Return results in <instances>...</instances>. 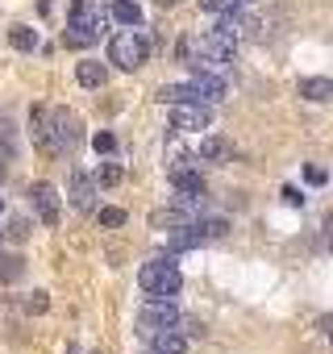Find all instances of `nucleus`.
<instances>
[{"label":"nucleus","instance_id":"obj_1","mask_svg":"<svg viewBox=\"0 0 333 354\" xmlns=\"http://www.w3.org/2000/svg\"><path fill=\"white\" fill-rule=\"evenodd\" d=\"M137 283H142V292H150V296H175V292L184 288V275H180V267H175V263L150 259V263H142Z\"/></svg>","mask_w":333,"mask_h":354},{"label":"nucleus","instance_id":"obj_2","mask_svg":"<svg viewBox=\"0 0 333 354\" xmlns=\"http://www.w3.org/2000/svg\"><path fill=\"white\" fill-rule=\"evenodd\" d=\"M180 325V313H175V304H171V296H154V300H146L142 304V313H137V333L150 342L154 333H162V329H175Z\"/></svg>","mask_w":333,"mask_h":354},{"label":"nucleus","instance_id":"obj_3","mask_svg":"<svg viewBox=\"0 0 333 354\" xmlns=\"http://www.w3.org/2000/svg\"><path fill=\"white\" fill-rule=\"evenodd\" d=\"M150 55V42L137 34V30H125V34H113L108 42V63H117L121 71H137Z\"/></svg>","mask_w":333,"mask_h":354},{"label":"nucleus","instance_id":"obj_4","mask_svg":"<svg viewBox=\"0 0 333 354\" xmlns=\"http://www.w3.org/2000/svg\"><path fill=\"white\" fill-rule=\"evenodd\" d=\"M46 121H50L55 154H63V150H71V146L79 142V117H75V113H67V109H50V113H46Z\"/></svg>","mask_w":333,"mask_h":354},{"label":"nucleus","instance_id":"obj_5","mask_svg":"<svg viewBox=\"0 0 333 354\" xmlns=\"http://www.w3.org/2000/svg\"><path fill=\"white\" fill-rule=\"evenodd\" d=\"M175 109V129H184V133H200V129H209V121H213V113H209V104L204 100H184V104H171Z\"/></svg>","mask_w":333,"mask_h":354},{"label":"nucleus","instance_id":"obj_6","mask_svg":"<svg viewBox=\"0 0 333 354\" xmlns=\"http://www.w3.org/2000/svg\"><path fill=\"white\" fill-rule=\"evenodd\" d=\"M67 26H75L79 34H88L92 42L104 34V9L96 5V0H75V13H71V21Z\"/></svg>","mask_w":333,"mask_h":354},{"label":"nucleus","instance_id":"obj_7","mask_svg":"<svg viewBox=\"0 0 333 354\" xmlns=\"http://www.w3.org/2000/svg\"><path fill=\"white\" fill-rule=\"evenodd\" d=\"M30 205L42 217V225H59V192L50 184H34L30 188Z\"/></svg>","mask_w":333,"mask_h":354},{"label":"nucleus","instance_id":"obj_8","mask_svg":"<svg viewBox=\"0 0 333 354\" xmlns=\"http://www.w3.org/2000/svg\"><path fill=\"white\" fill-rule=\"evenodd\" d=\"M188 84H192L196 100H204V104H217V100H225V80H221V75H213V71H200V67H196V75H192Z\"/></svg>","mask_w":333,"mask_h":354},{"label":"nucleus","instance_id":"obj_9","mask_svg":"<svg viewBox=\"0 0 333 354\" xmlns=\"http://www.w3.org/2000/svg\"><path fill=\"white\" fill-rule=\"evenodd\" d=\"M71 205L79 209V213H92V201H96V180H88L84 171H71Z\"/></svg>","mask_w":333,"mask_h":354},{"label":"nucleus","instance_id":"obj_10","mask_svg":"<svg viewBox=\"0 0 333 354\" xmlns=\"http://www.w3.org/2000/svg\"><path fill=\"white\" fill-rule=\"evenodd\" d=\"M171 184H175V192L204 196V180H200V171H192L188 162H175V167H171Z\"/></svg>","mask_w":333,"mask_h":354},{"label":"nucleus","instance_id":"obj_11","mask_svg":"<svg viewBox=\"0 0 333 354\" xmlns=\"http://www.w3.org/2000/svg\"><path fill=\"white\" fill-rule=\"evenodd\" d=\"M296 92H300L304 100H312V104H325V100H333V80H325V75H308V80L296 84Z\"/></svg>","mask_w":333,"mask_h":354},{"label":"nucleus","instance_id":"obj_12","mask_svg":"<svg viewBox=\"0 0 333 354\" xmlns=\"http://www.w3.org/2000/svg\"><path fill=\"white\" fill-rule=\"evenodd\" d=\"M200 242H204V238H200V230H196L192 221H188V225H175V230H171V238H166V246H171L175 254H184V250H196Z\"/></svg>","mask_w":333,"mask_h":354},{"label":"nucleus","instance_id":"obj_13","mask_svg":"<svg viewBox=\"0 0 333 354\" xmlns=\"http://www.w3.org/2000/svg\"><path fill=\"white\" fill-rule=\"evenodd\" d=\"M30 133H34V146L55 154V142H50V121H46V109H34L30 113Z\"/></svg>","mask_w":333,"mask_h":354},{"label":"nucleus","instance_id":"obj_14","mask_svg":"<svg viewBox=\"0 0 333 354\" xmlns=\"http://www.w3.org/2000/svg\"><path fill=\"white\" fill-rule=\"evenodd\" d=\"M150 346H154V354H188V337H184V333H175V329L154 333V337H150Z\"/></svg>","mask_w":333,"mask_h":354},{"label":"nucleus","instance_id":"obj_15","mask_svg":"<svg viewBox=\"0 0 333 354\" xmlns=\"http://www.w3.org/2000/svg\"><path fill=\"white\" fill-rule=\"evenodd\" d=\"M75 80H79L84 88H104L108 71H104V63H96V59H84V63L75 67Z\"/></svg>","mask_w":333,"mask_h":354},{"label":"nucleus","instance_id":"obj_16","mask_svg":"<svg viewBox=\"0 0 333 354\" xmlns=\"http://www.w3.org/2000/svg\"><path fill=\"white\" fill-rule=\"evenodd\" d=\"M200 158H204V162H221V158H229V142H225L221 133L200 138Z\"/></svg>","mask_w":333,"mask_h":354},{"label":"nucleus","instance_id":"obj_17","mask_svg":"<svg viewBox=\"0 0 333 354\" xmlns=\"http://www.w3.org/2000/svg\"><path fill=\"white\" fill-rule=\"evenodd\" d=\"M113 21L133 30V26H142V9L133 5V0H117V5H113Z\"/></svg>","mask_w":333,"mask_h":354},{"label":"nucleus","instance_id":"obj_18","mask_svg":"<svg viewBox=\"0 0 333 354\" xmlns=\"http://www.w3.org/2000/svg\"><path fill=\"white\" fill-rule=\"evenodd\" d=\"M158 100L162 104H184V100H196V92H192V84H166V88H158Z\"/></svg>","mask_w":333,"mask_h":354},{"label":"nucleus","instance_id":"obj_19","mask_svg":"<svg viewBox=\"0 0 333 354\" xmlns=\"http://www.w3.org/2000/svg\"><path fill=\"white\" fill-rule=\"evenodd\" d=\"M121 175H125L121 162H100L92 180H96V188H117V184H121Z\"/></svg>","mask_w":333,"mask_h":354},{"label":"nucleus","instance_id":"obj_20","mask_svg":"<svg viewBox=\"0 0 333 354\" xmlns=\"http://www.w3.org/2000/svg\"><path fill=\"white\" fill-rule=\"evenodd\" d=\"M21 271H26V259H17V254H0V279H5V283H17Z\"/></svg>","mask_w":333,"mask_h":354},{"label":"nucleus","instance_id":"obj_21","mask_svg":"<svg viewBox=\"0 0 333 354\" xmlns=\"http://www.w3.org/2000/svg\"><path fill=\"white\" fill-rule=\"evenodd\" d=\"M9 42H13L17 50H34V46H38V30H30V26H13V30H9Z\"/></svg>","mask_w":333,"mask_h":354},{"label":"nucleus","instance_id":"obj_22","mask_svg":"<svg viewBox=\"0 0 333 354\" xmlns=\"http://www.w3.org/2000/svg\"><path fill=\"white\" fill-rule=\"evenodd\" d=\"M100 225H104V230L125 225V209H100Z\"/></svg>","mask_w":333,"mask_h":354},{"label":"nucleus","instance_id":"obj_23","mask_svg":"<svg viewBox=\"0 0 333 354\" xmlns=\"http://www.w3.org/2000/svg\"><path fill=\"white\" fill-rule=\"evenodd\" d=\"M200 9L221 17V13H229V9H238V5H234V0H200Z\"/></svg>","mask_w":333,"mask_h":354},{"label":"nucleus","instance_id":"obj_24","mask_svg":"<svg viewBox=\"0 0 333 354\" xmlns=\"http://www.w3.org/2000/svg\"><path fill=\"white\" fill-rule=\"evenodd\" d=\"M92 146H96V154H113V150H117V138H113V133H96Z\"/></svg>","mask_w":333,"mask_h":354},{"label":"nucleus","instance_id":"obj_25","mask_svg":"<svg viewBox=\"0 0 333 354\" xmlns=\"http://www.w3.org/2000/svg\"><path fill=\"white\" fill-rule=\"evenodd\" d=\"M46 304H50L46 292H30V296H26V313H46Z\"/></svg>","mask_w":333,"mask_h":354},{"label":"nucleus","instance_id":"obj_26","mask_svg":"<svg viewBox=\"0 0 333 354\" xmlns=\"http://www.w3.org/2000/svg\"><path fill=\"white\" fill-rule=\"evenodd\" d=\"M304 180H308L312 188H321V184L329 180V171H325V167H308V171H304Z\"/></svg>","mask_w":333,"mask_h":354},{"label":"nucleus","instance_id":"obj_27","mask_svg":"<svg viewBox=\"0 0 333 354\" xmlns=\"http://www.w3.org/2000/svg\"><path fill=\"white\" fill-rule=\"evenodd\" d=\"M9 238H17V242H21V238H30V221H26V217H13V225H9Z\"/></svg>","mask_w":333,"mask_h":354},{"label":"nucleus","instance_id":"obj_28","mask_svg":"<svg viewBox=\"0 0 333 354\" xmlns=\"http://www.w3.org/2000/svg\"><path fill=\"white\" fill-rule=\"evenodd\" d=\"M283 201H287V205H292V209H300V205H304V196H300V192H296V188H283Z\"/></svg>","mask_w":333,"mask_h":354},{"label":"nucleus","instance_id":"obj_29","mask_svg":"<svg viewBox=\"0 0 333 354\" xmlns=\"http://www.w3.org/2000/svg\"><path fill=\"white\" fill-rule=\"evenodd\" d=\"M0 184H5V162H0Z\"/></svg>","mask_w":333,"mask_h":354},{"label":"nucleus","instance_id":"obj_30","mask_svg":"<svg viewBox=\"0 0 333 354\" xmlns=\"http://www.w3.org/2000/svg\"><path fill=\"white\" fill-rule=\"evenodd\" d=\"M67 354H79V346H67Z\"/></svg>","mask_w":333,"mask_h":354},{"label":"nucleus","instance_id":"obj_31","mask_svg":"<svg viewBox=\"0 0 333 354\" xmlns=\"http://www.w3.org/2000/svg\"><path fill=\"white\" fill-rule=\"evenodd\" d=\"M158 5H162V9H166V5H175V0H158Z\"/></svg>","mask_w":333,"mask_h":354},{"label":"nucleus","instance_id":"obj_32","mask_svg":"<svg viewBox=\"0 0 333 354\" xmlns=\"http://www.w3.org/2000/svg\"><path fill=\"white\" fill-rule=\"evenodd\" d=\"M0 217H5V201H0Z\"/></svg>","mask_w":333,"mask_h":354},{"label":"nucleus","instance_id":"obj_33","mask_svg":"<svg viewBox=\"0 0 333 354\" xmlns=\"http://www.w3.org/2000/svg\"><path fill=\"white\" fill-rule=\"evenodd\" d=\"M234 5H250V0H234Z\"/></svg>","mask_w":333,"mask_h":354}]
</instances>
